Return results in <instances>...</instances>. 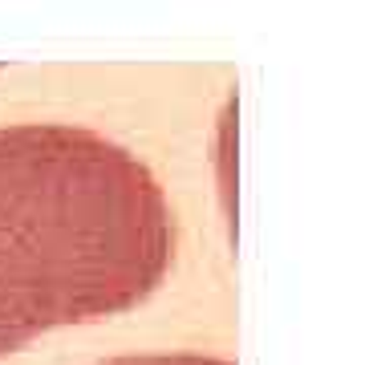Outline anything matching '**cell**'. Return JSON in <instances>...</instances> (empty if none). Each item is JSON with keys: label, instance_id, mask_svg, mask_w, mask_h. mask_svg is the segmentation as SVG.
Listing matches in <instances>:
<instances>
[{"label": "cell", "instance_id": "6da1fadb", "mask_svg": "<svg viewBox=\"0 0 365 365\" xmlns=\"http://www.w3.org/2000/svg\"><path fill=\"white\" fill-rule=\"evenodd\" d=\"M175 240L167 191L126 146L69 122L0 126V357L134 309Z\"/></svg>", "mask_w": 365, "mask_h": 365}, {"label": "cell", "instance_id": "7a4b0ae2", "mask_svg": "<svg viewBox=\"0 0 365 365\" xmlns=\"http://www.w3.org/2000/svg\"><path fill=\"white\" fill-rule=\"evenodd\" d=\"M106 365H232L227 357H203V353H143V357H114Z\"/></svg>", "mask_w": 365, "mask_h": 365}]
</instances>
